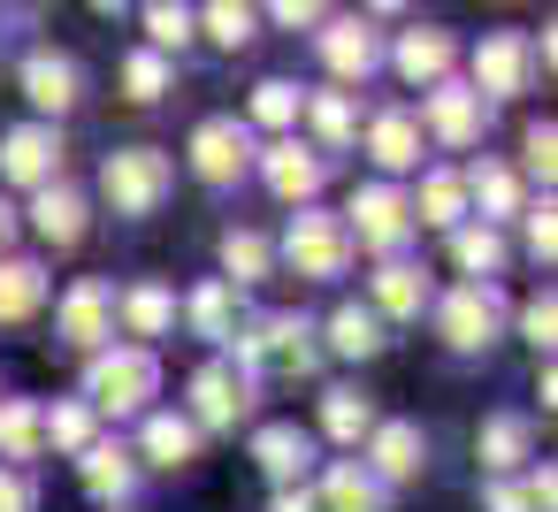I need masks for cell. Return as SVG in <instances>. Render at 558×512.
Instances as JSON below:
<instances>
[{"instance_id": "33", "label": "cell", "mask_w": 558, "mask_h": 512, "mask_svg": "<svg viewBox=\"0 0 558 512\" xmlns=\"http://www.w3.org/2000/svg\"><path fill=\"white\" fill-rule=\"evenodd\" d=\"M383 344H390V337H383V321H375L367 306L344 298V306L329 314V352H344V359H375Z\"/></svg>"}, {"instance_id": "36", "label": "cell", "mask_w": 558, "mask_h": 512, "mask_svg": "<svg viewBox=\"0 0 558 512\" xmlns=\"http://www.w3.org/2000/svg\"><path fill=\"white\" fill-rule=\"evenodd\" d=\"M306 115H314L322 146H352V138H360V108H352V93H314Z\"/></svg>"}, {"instance_id": "16", "label": "cell", "mask_w": 558, "mask_h": 512, "mask_svg": "<svg viewBox=\"0 0 558 512\" xmlns=\"http://www.w3.org/2000/svg\"><path fill=\"white\" fill-rule=\"evenodd\" d=\"M24 93H32V108H39V115H70V108L85 100V77H77V62H70V54L39 47V54L24 62Z\"/></svg>"}, {"instance_id": "11", "label": "cell", "mask_w": 558, "mask_h": 512, "mask_svg": "<svg viewBox=\"0 0 558 512\" xmlns=\"http://www.w3.org/2000/svg\"><path fill=\"white\" fill-rule=\"evenodd\" d=\"M527 70H535V62H527V39H520V32H489V39L474 47V85H466V93H474V100H482V93H489V100H512V93H527Z\"/></svg>"}, {"instance_id": "22", "label": "cell", "mask_w": 558, "mask_h": 512, "mask_svg": "<svg viewBox=\"0 0 558 512\" xmlns=\"http://www.w3.org/2000/svg\"><path fill=\"white\" fill-rule=\"evenodd\" d=\"M39 451H47V413H39L32 398H0V459L32 474Z\"/></svg>"}, {"instance_id": "28", "label": "cell", "mask_w": 558, "mask_h": 512, "mask_svg": "<svg viewBox=\"0 0 558 512\" xmlns=\"http://www.w3.org/2000/svg\"><path fill=\"white\" fill-rule=\"evenodd\" d=\"M527 436H535V428H527V413H489V420H482V436H474V451H482V466H489V474H512V466L527 459Z\"/></svg>"}, {"instance_id": "19", "label": "cell", "mask_w": 558, "mask_h": 512, "mask_svg": "<svg viewBox=\"0 0 558 512\" xmlns=\"http://www.w3.org/2000/svg\"><path fill=\"white\" fill-rule=\"evenodd\" d=\"M398 77L405 85H444L451 77V62H459V47H451V32H436V24H413L405 39H398Z\"/></svg>"}, {"instance_id": "41", "label": "cell", "mask_w": 558, "mask_h": 512, "mask_svg": "<svg viewBox=\"0 0 558 512\" xmlns=\"http://www.w3.org/2000/svg\"><path fill=\"white\" fill-rule=\"evenodd\" d=\"M47 443L54 451H85L93 443V405H54L47 413Z\"/></svg>"}, {"instance_id": "6", "label": "cell", "mask_w": 558, "mask_h": 512, "mask_svg": "<svg viewBox=\"0 0 558 512\" xmlns=\"http://www.w3.org/2000/svg\"><path fill=\"white\" fill-rule=\"evenodd\" d=\"M344 237L367 245V253H398V245L413 237V207H405V192H398V184H360V192H352V222H344Z\"/></svg>"}, {"instance_id": "37", "label": "cell", "mask_w": 558, "mask_h": 512, "mask_svg": "<svg viewBox=\"0 0 558 512\" xmlns=\"http://www.w3.org/2000/svg\"><path fill=\"white\" fill-rule=\"evenodd\" d=\"M299 115H306V93H299V85H283V77L253 85V123H268V131H291Z\"/></svg>"}, {"instance_id": "34", "label": "cell", "mask_w": 558, "mask_h": 512, "mask_svg": "<svg viewBox=\"0 0 558 512\" xmlns=\"http://www.w3.org/2000/svg\"><path fill=\"white\" fill-rule=\"evenodd\" d=\"M451 260L466 268V283H489V276L505 268V237L482 230V222H459V230H451Z\"/></svg>"}, {"instance_id": "32", "label": "cell", "mask_w": 558, "mask_h": 512, "mask_svg": "<svg viewBox=\"0 0 558 512\" xmlns=\"http://www.w3.org/2000/svg\"><path fill=\"white\" fill-rule=\"evenodd\" d=\"M184 314H192V329H199L207 344H230V337H238V291H230V283H199V291L184 298Z\"/></svg>"}, {"instance_id": "35", "label": "cell", "mask_w": 558, "mask_h": 512, "mask_svg": "<svg viewBox=\"0 0 558 512\" xmlns=\"http://www.w3.org/2000/svg\"><path fill=\"white\" fill-rule=\"evenodd\" d=\"M367 428H375V398H360V390H322V436L367 443Z\"/></svg>"}, {"instance_id": "45", "label": "cell", "mask_w": 558, "mask_h": 512, "mask_svg": "<svg viewBox=\"0 0 558 512\" xmlns=\"http://www.w3.org/2000/svg\"><path fill=\"white\" fill-rule=\"evenodd\" d=\"M520 215H527V253H535V260H550V253H558V222H550V199H543V207H520Z\"/></svg>"}, {"instance_id": "48", "label": "cell", "mask_w": 558, "mask_h": 512, "mask_svg": "<svg viewBox=\"0 0 558 512\" xmlns=\"http://www.w3.org/2000/svg\"><path fill=\"white\" fill-rule=\"evenodd\" d=\"M489 512H527V497H520V481H489Z\"/></svg>"}, {"instance_id": "23", "label": "cell", "mask_w": 558, "mask_h": 512, "mask_svg": "<svg viewBox=\"0 0 558 512\" xmlns=\"http://www.w3.org/2000/svg\"><path fill=\"white\" fill-rule=\"evenodd\" d=\"M77 474H85L93 497H131V489H138V459H131V443H100V436H93V443L77 451Z\"/></svg>"}, {"instance_id": "50", "label": "cell", "mask_w": 558, "mask_h": 512, "mask_svg": "<svg viewBox=\"0 0 558 512\" xmlns=\"http://www.w3.org/2000/svg\"><path fill=\"white\" fill-rule=\"evenodd\" d=\"M9 237H16V207L0 199V253H9Z\"/></svg>"}, {"instance_id": "20", "label": "cell", "mask_w": 558, "mask_h": 512, "mask_svg": "<svg viewBox=\"0 0 558 512\" xmlns=\"http://www.w3.org/2000/svg\"><path fill=\"white\" fill-rule=\"evenodd\" d=\"M421 306H428V276L413 268V260H383L375 268V321H421Z\"/></svg>"}, {"instance_id": "40", "label": "cell", "mask_w": 558, "mask_h": 512, "mask_svg": "<svg viewBox=\"0 0 558 512\" xmlns=\"http://www.w3.org/2000/svg\"><path fill=\"white\" fill-rule=\"evenodd\" d=\"M123 93H131L138 108H154V100L169 93V62H161L154 47H146V54H131V62H123Z\"/></svg>"}, {"instance_id": "12", "label": "cell", "mask_w": 558, "mask_h": 512, "mask_svg": "<svg viewBox=\"0 0 558 512\" xmlns=\"http://www.w3.org/2000/svg\"><path fill=\"white\" fill-rule=\"evenodd\" d=\"M421 466H428V436H421L413 420H375V428H367V474H375L383 489L413 481Z\"/></svg>"}, {"instance_id": "38", "label": "cell", "mask_w": 558, "mask_h": 512, "mask_svg": "<svg viewBox=\"0 0 558 512\" xmlns=\"http://www.w3.org/2000/svg\"><path fill=\"white\" fill-rule=\"evenodd\" d=\"M199 24H207V39H215V47H230V54H238V47L253 39V24H260V16L245 9V0H215V9H199Z\"/></svg>"}, {"instance_id": "24", "label": "cell", "mask_w": 558, "mask_h": 512, "mask_svg": "<svg viewBox=\"0 0 558 512\" xmlns=\"http://www.w3.org/2000/svg\"><path fill=\"white\" fill-rule=\"evenodd\" d=\"M367 154H375V169H413L421 161V123L405 115V108H383L375 123H367Z\"/></svg>"}, {"instance_id": "15", "label": "cell", "mask_w": 558, "mask_h": 512, "mask_svg": "<svg viewBox=\"0 0 558 512\" xmlns=\"http://www.w3.org/2000/svg\"><path fill=\"white\" fill-rule=\"evenodd\" d=\"M253 459H260V474H268L276 489H299L306 466H314V436H306L299 420H268V428L253 436Z\"/></svg>"}, {"instance_id": "21", "label": "cell", "mask_w": 558, "mask_h": 512, "mask_svg": "<svg viewBox=\"0 0 558 512\" xmlns=\"http://www.w3.org/2000/svg\"><path fill=\"white\" fill-rule=\"evenodd\" d=\"M314 504L322 512H383L390 504V489L367 474V466H352V459H337L329 474H322V489H314Z\"/></svg>"}, {"instance_id": "42", "label": "cell", "mask_w": 558, "mask_h": 512, "mask_svg": "<svg viewBox=\"0 0 558 512\" xmlns=\"http://www.w3.org/2000/svg\"><path fill=\"white\" fill-rule=\"evenodd\" d=\"M520 337H527L535 352H550V344H558V298H550V291H535V298L520 306Z\"/></svg>"}, {"instance_id": "18", "label": "cell", "mask_w": 558, "mask_h": 512, "mask_svg": "<svg viewBox=\"0 0 558 512\" xmlns=\"http://www.w3.org/2000/svg\"><path fill=\"white\" fill-rule=\"evenodd\" d=\"M322 62H329V77H344V85H367L375 70H383V39L367 32V24H329L322 32Z\"/></svg>"}, {"instance_id": "14", "label": "cell", "mask_w": 558, "mask_h": 512, "mask_svg": "<svg viewBox=\"0 0 558 512\" xmlns=\"http://www.w3.org/2000/svg\"><path fill=\"white\" fill-rule=\"evenodd\" d=\"M253 161H260V176H268V192H276L283 207H314V192H322V154H314V146L276 138V146L253 154Z\"/></svg>"}, {"instance_id": "27", "label": "cell", "mask_w": 558, "mask_h": 512, "mask_svg": "<svg viewBox=\"0 0 558 512\" xmlns=\"http://www.w3.org/2000/svg\"><path fill=\"white\" fill-rule=\"evenodd\" d=\"M138 451H146L154 466H169V474H177V466H192V459H199V428H192L184 413H146Z\"/></svg>"}, {"instance_id": "44", "label": "cell", "mask_w": 558, "mask_h": 512, "mask_svg": "<svg viewBox=\"0 0 558 512\" xmlns=\"http://www.w3.org/2000/svg\"><path fill=\"white\" fill-rule=\"evenodd\" d=\"M0 512H39V489L24 466H0Z\"/></svg>"}, {"instance_id": "3", "label": "cell", "mask_w": 558, "mask_h": 512, "mask_svg": "<svg viewBox=\"0 0 558 512\" xmlns=\"http://www.w3.org/2000/svg\"><path fill=\"white\" fill-rule=\"evenodd\" d=\"M169 184H177V169H169V154H154V146H123V154H108L100 161V199L116 207V215H154L161 199H169Z\"/></svg>"}, {"instance_id": "26", "label": "cell", "mask_w": 558, "mask_h": 512, "mask_svg": "<svg viewBox=\"0 0 558 512\" xmlns=\"http://www.w3.org/2000/svg\"><path fill=\"white\" fill-rule=\"evenodd\" d=\"M47 306V268L39 260H0V329H16Z\"/></svg>"}, {"instance_id": "1", "label": "cell", "mask_w": 558, "mask_h": 512, "mask_svg": "<svg viewBox=\"0 0 558 512\" xmlns=\"http://www.w3.org/2000/svg\"><path fill=\"white\" fill-rule=\"evenodd\" d=\"M230 367L253 382V375H314V359H322V344H314V329L299 321V314H260V321H245L238 337H230Z\"/></svg>"}, {"instance_id": "39", "label": "cell", "mask_w": 558, "mask_h": 512, "mask_svg": "<svg viewBox=\"0 0 558 512\" xmlns=\"http://www.w3.org/2000/svg\"><path fill=\"white\" fill-rule=\"evenodd\" d=\"M192 32H199V9H169V0H154V9H146V39H154V54L192 47Z\"/></svg>"}, {"instance_id": "17", "label": "cell", "mask_w": 558, "mask_h": 512, "mask_svg": "<svg viewBox=\"0 0 558 512\" xmlns=\"http://www.w3.org/2000/svg\"><path fill=\"white\" fill-rule=\"evenodd\" d=\"M32 230H39L54 253L85 245V230H93V207H85V192H70V184H47V192H32Z\"/></svg>"}, {"instance_id": "13", "label": "cell", "mask_w": 558, "mask_h": 512, "mask_svg": "<svg viewBox=\"0 0 558 512\" xmlns=\"http://www.w3.org/2000/svg\"><path fill=\"white\" fill-rule=\"evenodd\" d=\"M413 123H428L444 146H459V154H466V146H482V123H489V108H482L466 85H451V77H444V85H428V108H421Z\"/></svg>"}, {"instance_id": "4", "label": "cell", "mask_w": 558, "mask_h": 512, "mask_svg": "<svg viewBox=\"0 0 558 512\" xmlns=\"http://www.w3.org/2000/svg\"><path fill=\"white\" fill-rule=\"evenodd\" d=\"M497 329H505V298H497V283H459V291L436 298V337H444L451 352H489Z\"/></svg>"}, {"instance_id": "2", "label": "cell", "mask_w": 558, "mask_h": 512, "mask_svg": "<svg viewBox=\"0 0 558 512\" xmlns=\"http://www.w3.org/2000/svg\"><path fill=\"white\" fill-rule=\"evenodd\" d=\"M154 390H161V359H154V344H116V352H93V367H85V405L93 413H146L154 405Z\"/></svg>"}, {"instance_id": "30", "label": "cell", "mask_w": 558, "mask_h": 512, "mask_svg": "<svg viewBox=\"0 0 558 512\" xmlns=\"http://www.w3.org/2000/svg\"><path fill=\"white\" fill-rule=\"evenodd\" d=\"M276 268V245L260 237V230H222V283L238 291V283H260Z\"/></svg>"}, {"instance_id": "8", "label": "cell", "mask_w": 558, "mask_h": 512, "mask_svg": "<svg viewBox=\"0 0 558 512\" xmlns=\"http://www.w3.org/2000/svg\"><path fill=\"white\" fill-rule=\"evenodd\" d=\"M0 176H9V184H32V192L62 184V131H54V123H16L9 138H0Z\"/></svg>"}, {"instance_id": "9", "label": "cell", "mask_w": 558, "mask_h": 512, "mask_svg": "<svg viewBox=\"0 0 558 512\" xmlns=\"http://www.w3.org/2000/svg\"><path fill=\"white\" fill-rule=\"evenodd\" d=\"M192 169H199V184H238L253 169V131L238 115H207L192 131Z\"/></svg>"}, {"instance_id": "25", "label": "cell", "mask_w": 558, "mask_h": 512, "mask_svg": "<svg viewBox=\"0 0 558 512\" xmlns=\"http://www.w3.org/2000/svg\"><path fill=\"white\" fill-rule=\"evenodd\" d=\"M459 184H466V199H474V207H482V230H489V222H505V215H520V207H527V199H520V176H512V169H505V161H474V169H466V176H459Z\"/></svg>"}, {"instance_id": "31", "label": "cell", "mask_w": 558, "mask_h": 512, "mask_svg": "<svg viewBox=\"0 0 558 512\" xmlns=\"http://www.w3.org/2000/svg\"><path fill=\"white\" fill-rule=\"evenodd\" d=\"M116 314H123V329H131V337H169V329H177V298H169L161 283L123 291V298H116Z\"/></svg>"}, {"instance_id": "7", "label": "cell", "mask_w": 558, "mask_h": 512, "mask_svg": "<svg viewBox=\"0 0 558 512\" xmlns=\"http://www.w3.org/2000/svg\"><path fill=\"white\" fill-rule=\"evenodd\" d=\"M54 329H62V344H77V352H108V337H116V291H108L100 276H77V283L62 291Z\"/></svg>"}, {"instance_id": "47", "label": "cell", "mask_w": 558, "mask_h": 512, "mask_svg": "<svg viewBox=\"0 0 558 512\" xmlns=\"http://www.w3.org/2000/svg\"><path fill=\"white\" fill-rule=\"evenodd\" d=\"M276 24H291V32H299V24H329V16L314 9V0H283V9H276Z\"/></svg>"}, {"instance_id": "43", "label": "cell", "mask_w": 558, "mask_h": 512, "mask_svg": "<svg viewBox=\"0 0 558 512\" xmlns=\"http://www.w3.org/2000/svg\"><path fill=\"white\" fill-rule=\"evenodd\" d=\"M520 161H527V176H543V184H550V169H558V131H550V123H527Z\"/></svg>"}, {"instance_id": "10", "label": "cell", "mask_w": 558, "mask_h": 512, "mask_svg": "<svg viewBox=\"0 0 558 512\" xmlns=\"http://www.w3.org/2000/svg\"><path fill=\"white\" fill-rule=\"evenodd\" d=\"M245 413H253V382L230 359H207L192 375V428H238Z\"/></svg>"}, {"instance_id": "5", "label": "cell", "mask_w": 558, "mask_h": 512, "mask_svg": "<svg viewBox=\"0 0 558 512\" xmlns=\"http://www.w3.org/2000/svg\"><path fill=\"white\" fill-rule=\"evenodd\" d=\"M283 260H291L299 276L329 283V276H344V268H352V237H344V222H337V215L299 207V215H291V230H283Z\"/></svg>"}, {"instance_id": "29", "label": "cell", "mask_w": 558, "mask_h": 512, "mask_svg": "<svg viewBox=\"0 0 558 512\" xmlns=\"http://www.w3.org/2000/svg\"><path fill=\"white\" fill-rule=\"evenodd\" d=\"M405 207H413V230H421V222H428V230H459V222H466V184H459L451 169H436V176L421 184V199H405Z\"/></svg>"}, {"instance_id": "49", "label": "cell", "mask_w": 558, "mask_h": 512, "mask_svg": "<svg viewBox=\"0 0 558 512\" xmlns=\"http://www.w3.org/2000/svg\"><path fill=\"white\" fill-rule=\"evenodd\" d=\"M276 512H322V504H314V489L299 481V489H276Z\"/></svg>"}, {"instance_id": "46", "label": "cell", "mask_w": 558, "mask_h": 512, "mask_svg": "<svg viewBox=\"0 0 558 512\" xmlns=\"http://www.w3.org/2000/svg\"><path fill=\"white\" fill-rule=\"evenodd\" d=\"M520 497H527V512H550V504H558V474H550V466H535V474L520 481Z\"/></svg>"}]
</instances>
